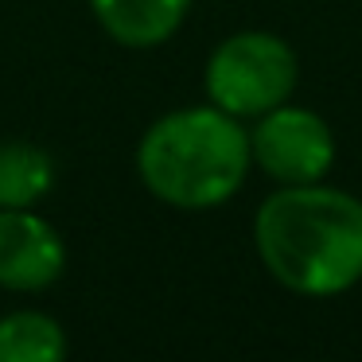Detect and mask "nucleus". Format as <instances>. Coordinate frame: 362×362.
Here are the masks:
<instances>
[{
	"label": "nucleus",
	"instance_id": "1",
	"mask_svg": "<svg viewBox=\"0 0 362 362\" xmlns=\"http://www.w3.org/2000/svg\"><path fill=\"white\" fill-rule=\"evenodd\" d=\"M253 242L284 288L335 296L362 276V203L320 183H284L261 203Z\"/></svg>",
	"mask_w": 362,
	"mask_h": 362
},
{
	"label": "nucleus",
	"instance_id": "2",
	"mask_svg": "<svg viewBox=\"0 0 362 362\" xmlns=\"http://www.w3.org/2000/svg\"><path fill=\"white\" fill-rule=\"evenodd\" d=\"M250 160V133L218 105L168 113L144 133L136 148L144 187L180 211L226 203L242 187Z\"/></svg>",
	"mask_w": 362,
	"mask_h": 362
},
{
	"label": "nucleus",
	"instance_id": "3",
	"mask_svg": "<svg viewBox=\"0 0 362 362\" xmlns=\"http://www.w3.org/2000/svg\"><path fill=\"white\" fill-rule=\"evenodd\" d=\"M296 86V55L284 40L269 32H242L218 43L206 63V94L211 105L230 117H261L284 105Z\"/></svg>",
	"mask_w": 362,
	"mask_h": 362
},
{
	"label": "nucleus",
	"instance_id": "4",
	"mask_svg": "<svg viewBox=\"0 0 362 362\" xmlns=\"http://www.w3.org/2000/svg\"><path fill=\"white\" fill-rule=\"evenodd\" d=\"M250 156L276 183H315L335 160V136L320 113L276 105L261 113L250 136Z\"/></svg>",
	"mask_w": 362,
	"mask_h": 362
},
{
	"label": "nucleus",
	"instance_id": "5",
	"mask_svg": "<svg viewBox=\"0 0 362 362\" xmlns=\"http://www.w3.org/2000/svg\"><path fill=\"white\" fill-rule=\"evenodd\" d=\"M66 245L47 218L28 206H0V288L40 292L63 276Z\"/></svg>",
	"mask_w": 362,
	"mask_h": 362
},
{
	"label": "nucleus",
	"instance_id": "6",
	"mask_svg": "<svg viewBox=\"0 0 362 362\" xmlns=\"http://www.w3.org/2000/svg\"><path fill=\"white\" fill-rule=\"evenodd\" d=\"M98 24L125 47H156L183 24L191 0H90Z\"/></svg>",
	"mask_w": 362,
	"mask_h": 362
},
{
	"label": "nucleus",
	"instance_id": "7",
	"mask_svg": "<svg viewBox=\"0 0 362 362\" xmlns=\"http://www.w3.org/2000/svg\"><path fill=\"white\" fill-rule=\"evenodd\" d=\"M55 183V164L24 141L0 144V206H35Z\"/></svg>",
	"mask_w": 362,
	"mask_h": 362
},
{
	"label": "nucleus",
	"instance_id": "8",
	"mask_svg": "<svg viewBox=\"0 0 362 362\" xmlns=\"http://www.w3.org/2000/svg\"><path fill=\"white\" fill-rule=\"evenodd\" d=\"M66 354V335L43 312H12L0 320V362H55Z\"/></svg>",
	"mask_w": 362,
	"mask_h": 362
}]
</instances>
